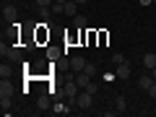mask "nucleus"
<instances>
[{
	"label": "nucleus",
	"mask_w": 156,
	"mask_h": 117,
	"mask_svg": "<svg viewBox=\"0 0 156 117\" xmlns=\"http://www.w3.org/2000/svg\"><path fill=\"white\" fill-rule=\"evenodd\" d=\"M151 78H154V81H156V68H151Z\"/></svg>",
	"instance_id": "412c9836"
},
{
	"label": "nucleus",
	"mask_w": 156,
	"mask_h": 117,
	"mask_svg": "<svg viewBox=\"0 0 156 117\" xmlns=\"http://www.w3.org/2000/svg\"><path fill=\"white\" fill-rule=\"evenodd\" d=\"M37 5L39 8H52V5H55V0H37Z\"/></svg>",
	"instance_id": "a211bd4d"
},
{
	"label": "nucleus",
	"mask_w": 156,
	"mask_h": 117,
	"mask_svg": "<svg viewBox=\"0 0 156 117\" xmlns=\"http://www.w3.org/2000/svg\"><path fill=\"white\" fill-rule=\"evenodd\" d=\"M148 94H151V99H156V81L148 86Z\"/></svg>",
	"instance_id": "aec40b11"
},
{
	"label": "nucleus",
	"mask_w": 156,
	"mask_h": 117,
	"mask_svg": "<svg viewBox=\"0 0 156 117\" xmlns=\"http://www.w3.org/2000/svg\"><path fill=\"white\" fill-rule=\"evenodd\" d=\"M11 107H13V99H0V109H3V115H8Z\"/></svg>",
	"instance_id": "2eb2a0df"
},
{
	"label": "nucleus",
	"mask_w": 156,
	"mask_h": 117,
	"mask_svg": "<svg viewBox=\"0 0 156 117\" xmlns=\"http://www.w3.org/2000/svg\"><path fill=\"white\" fill-rule=\"evenodd\" d=\"M55 3H68V0H55Z\"/></svg>",
	"instance_id": "5701e85b"
},
{
	"label": "nucleus",
	"mask_w": 156,
	"mask_h": 117,
	"mask_svg": "<svg viewBox=\"0 0 156 117\" xmlns=\"http://www.w3.org/2000/svg\"><path fill=\"white\" fill-rule=\"evenodd\" d=\"M76 3H78V5H86V3H89V0H76Z\"/></svg>",
	"instance_id": "4be33fe9"
},
{
	"label": "nucleus",
	"mask_w": 156,
	"mask_h": 117,
	"mask_svg": "<svg viewBox=\"0 0 156 117\" xmlns=\"http://www.w3.org/2000/svg\"><path fill=\"white\" fill-rule=\"evenodd\" d=\"M115 109H117V112H125V109H128V101H125L122 94H117V96H115Z\"/></svg>",
	"instance_id": "9d476101"
},
{
	"label": "nucleus",
	"mask_w": 156,
	"mask_h": 117,
	"mask_svg": "<svg viewBox=\"0 0 156 117\" xmlns=\"http://www.w3.org/2000/svg\"><path fill=\"white\" fill-rule=\"evenodd\" d=\"M143 65H146V68H156V55H154V52L143 55Z\"/></svg>",
	"instance_id": "ddd939ff"
},
{
	"label": "nucleus",
	"mask_w": 156,
	"mask_h": 117,
	"mask_svg": "<svg viewBox=\"0 0 156 117\" xmlns=\"http://www.w3.org/2000/svg\"><path fill=\"white\" fill-rule=\"evenodd\" d=\"M37 107H39V109H50V99H47V96H39Z\"/></svg>",
	"instance_id": "dca6fc26"
},
{
	"label": "nucleus",
	"mask_w": 156,
	"mask_h": 117,
	"mask_svg": "<svg viewBox=\"0 0 156 117\" xmlns=\"http://www.w3.org/2000/svg\"><path fill=\"white\" fill-rule=\"evenodd\" d=\"M62 13H65L68 18L78 16V3H76V0H68V3H65V8H62Z\"/></svg>",
	"instance_id": "0eeeda50"
},
{
	"label": "nucleus",
	"mask_w": 156,
	"mask_h": 117,
	"mask_svg": "<svg viewBox=\"0 0 156 117\" xmlns=\"http://www.w3.org/2000/svg\"><path fill=\"white\" fill-rule=\"evenodd\" d=\"M60 55H62V50H60V47H47V60H50V62H55Z\"/></svg>",
	"instance_id": "9b49d317"
},
{
	"label": "nucleus",
	"mask_w": 156,
	"mask_h": 117,
	"mask_svg": "<svg viewBox=\"0 0 156 117\" xmlns=\"http://www.w3.org/2000/svg\"><path fill=\"white\" fill-rule=\"evenodd\" d=\"M0 78H11V68H8V65L0 68Z\"/></svg>",
	"instance_id": "6ab92c4d"
},
{
	"label": "nucleus",
	"mask_w": 156,
	"mask_h": 117,
	"mask_svg": "<svg viewBox=\"0 0 156 117\" xmlns=\"http://www.w3.org/2000/svg\"><path fill=\"white\" fill-rule=\"evenodd\" d=\"M86 23H89V18H86V16H81V13L73 16V26H76V29H86Z\"/></svg>",
	"instance_id": "f8f14e48"
},
{
	"label": "nucleus",
	"mask_w": 156,
	"mask_h": 117,
	"mask_svg": "<svg viewBox=\"0 0 156 117\" xmlns=\"http://www.w3.org/2000/svg\"><path fill=\"white\" fill-rule=\"evenodd\" d=\"M0 55L5 57V60H11V62H18L21 60V47H16V44H5V42H3V44H0Z\"/></svg>",
	"instance_id": "f257e3e1"
},
{
	"label": "nucleus",
	"mask_w": 156,
	"mask_h": 117,
	"mask_svg": "<svg viewBox=\"0 0 156 117\" xmlns=\"http://www.w3.org/2000/svg\"><path fill=\"white\" fill-rule=\"evenodd\" d=\"M117 78H120V81H128V78H130V65H128V62H122V65H117Z\"/></svg>",
	"instance_id": "6e6552de"
},
{
	"label": "nucleus",
	"mask_w": 156,
	"mask_h": 117,
	"mask_svg": "<svg viewBox=\"0 0 156 117\" xmlns=\"http://www.w3.org/2000/svg\"><path fill=\"white\" fill-rule=\"evenodd\" d=\"M154 3H156V0H154Z\"/></svg>",
	"instance_id": "b1692460"
},
{
	"label": "nucleus",
	"mask_w": 156,
	"mask_h": 117,
	"mask_svg": "<svg viewBox=\"0 0 156 117\" xmlns=\"http://www.w3.org/2000/svg\"><path fill=\"white\" fill-rule=\"evenodd\" d=\"M91 78H94V76H91V73L81 70V73H76V83L81 86V89H89V86H91Z\"/></svg>",
	"instance_id": "39448f33"
},
{
	"label": "nucleus",
	"mask_w": 156,
	"mask_h": 117,
	"mask_svg": "<svg viewBox=\"0 0 156 117\" xmlns=\"http://www.w3.org/2000/svg\"><path fill=\"white\" fill-rule=\"evenodd\" d=\"M76 107L78 109H91V107H94V94L83 89L81 94H78V99H76Z\"/></svg>",
	"instance_id": "f03ea898"
},
{
	"label": "nucleus",
	"mask_w": 156,
	"mask_h": 117,
	"mask_svg": "<svg viewBox=\"0 0 156 117\" xmlns=\"http://www.w3.org/2000/svg\"><path fill=\"white\" fill-rule=\"evenodd\" d=\"M18 18V8L16 5H3V21H16Z\"/></svg>",
	"instance_id": "423d86ee"
},
{
	"label": "nucleus",
	"mask_w": 156,
	"mask_h": 117,
	"mask_svg": "<svg viewBox=\"0 0 156 117\" xmlns=\"http://www.w3.org/2000/svg\"><path fill=\"white\" fill-rule=\"evenodd\" d=\"M112 62H115V65H122V62H125V55H120V52H115V55H112Z\"/></svg>",
	"instance_id": "f3484780"
},
{
	"label": "nucleus",
	"mask_w": 156,
	"mask_h": 117,
	"mask_svg": "<svg viewBox=\"0 0 156 117\" xmlns=\"http://www.w3.org/2000/svg\"><path fill=\"white\" fill-rule=\"evenodd\" d=\"M151 83H154V78H151V76H140L138 78V86H140V89H146V91H148Z\"/></svg>",
	"instance_id": "4468645a"
},
{
	"label": "nucleus",
	"mask_w": 156,
	"mask_h": 117,
	"mask_svg": "<svg viewBox=\"0 0 156 117\" xmlns=\"http://www.w3.org/2000/svg\"><path fill=\"white\" fill-rule=\"evenodd\" d=\"M13 94H16V86L8 78H0V99H13Z\"/></svg>",
	"instance_id": "7ed1b4c3"
},
{
	"label": "nucleus",
	"mask_w": 156,
	"mask_h": 117,
	"mask_svg": "<svg viewBox=\"0 0 156 117\" xmlns=\"http://www.w3.org/2000/svg\"><path fill=\"white\" fill-rule=\"evenodd\" d=\"M70 101H68V104H62V101H57V104H52V112H55V115H68V112H70Z\"/></svg>",
	"instance_id": "1a4fd4ad"
},
{
	"label": "nucleus",
	"mask_w": 156,
	"mask_h": 117,
	"mask_svg": "<svg viewBox=\"0 0 156 117\" xmlns=\"http://www.w3.org/2000/svg\"><path fill=\"white\" fill-rule=\"evenodd\" d=\"M68 65H70V70H73V73H81V70H83L86 65H89V62H86V60H83L81 55H73L70 60H68Z\"/></svg>",
	"instance_id": "20e7f679"
}]
</instances>
